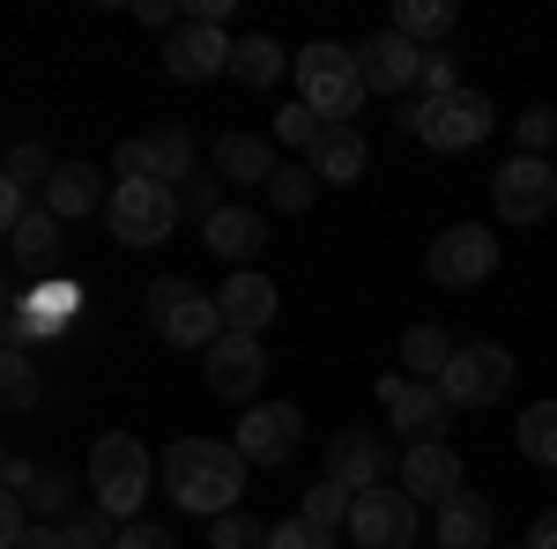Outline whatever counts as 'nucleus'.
<instances>
[{
  "instance_id": "a211bd4d",
  "label": "nucleus",
  "mask_w": 557,
  "mask_h": 549,
  "mask_svg": "<svg viewBox=\"0 0 557 549\" xmlns=\"http://www.w3.org/2000/svg\"><path fill=\"white\" fill-rule=\"evenodd\" d=\"M215 312H223V335H260V327L275 320V283L253 275V267H238V275L215 290Z\"/></svg>"
},
{
  "instance_id": "9d476101",
  "label": "nucleus",
  "mask_w": 557,
  "mask_h": 549,
  "mask_svg": "<svg viewBox=\"0 0 557 549\" xmlns=\"http://www.w3.org/2000/svg\"><path fill=\"white\" fill-rule=\"evenodd\" d=\"M431 283H446V290H475L491 267H498V238L483 230V223H454L438 246H431Z\"/></svg>"
},
{
  "instance_id": "bb28decb",
  "label": "nucleus",
  "mask_w": 557,
  "mask_h": 549,
  "mask_svg": "<svg viewBox=\"0 0 557 549\" xmlns=\"http://www.w3.org/2000/svg\"><path fill=\"white\" fill-rule=\"evenodd\" d=\"M283 60H290V52H283L275 38H238V45H231V75H238V83H253V89L275 83V75H283Z\"/></svg>"
},
{
  "instance_id": "603ef678",
  "label": "nucleus",
  "mask_w": 557,
  "mask_h": 549,
  "mask_svg": "<svg viewBox=\"0 0 557 549\" xmlns=\"http://www.w3.org/2000/svg\"><path fill=\"white\" fill-rule=\"evenodd\" d=\"M520 549H528V542H520Z\"/></svg>"
},
{
  "instance_id": "393cba45",
  "label": "nucleus",
  "mask_w": 557,
  "mask_h": 549,
  "mask_svg": "<svg viewBox=\"0 0 557 549\" xmlns=\"http://www.w3.org/2000/svg\"><path fill=\"white\" fill-rule=\"evenodd\" d=\"M454 364V341H446V327H409L401 335V379H424L438 386V372Z\"/></svg>"
},
{
  "instance_id": "c85d7f7f",
  "label": "nucleus",
  "mask_w": 557,
  "mask_h": 549,
  "mask_svg": "<svg viewBox=\"0 0 557 549\" xmlns=\"http://www.w3.org/2000/svg\"><path fill=\"white\" fill-rule=\"evenodd\" d=\"M38 401V372H30V349L0 341V409H30Z\"/></svg>"
},
{
  "instance_id": "3c124183",
  "label": "nucleus",
  "mask_w": 557,
  "mask_h": 549,
  "mask_svg": "<svg viewBox=\"0 0 557 549\" xmlns=\"http://www.w3.org/2000/svg\"><path fill=\"white\" fill-rule=\"evenodd\" d=\"M0 483H8V453H0Z\"/></svg>"
},
{
  "instance_id": "c756f323",
  "label": "nucleus",
  "mask_w": 557,
  "mask_h": 549,
  "mask_svg": "<svg viewBox=\"0 0 557 549\" xmlns=\"http://www.w3.org/2000/svg\"><path fill=\"white\" fill-rule=\"evenodd\" d=\"M394 30L417 45V38H446L454 30V0H401L394 8Z\"/></svg>"
},
{
  "instance_id": "9b49d317",
  "label": "nucleus",
  "mask_w": 557,
  "mask_h": 549,
  "mask_svg": "<svg viewBox=\"0 0 557 549\" xmlns=\"http://www.w3.org/2000/svg\"><path fill=\"white\" fill-rule=\"evenodd\" d=\"M491 201H498L506 223H543L550 201H557V171L543 157H513V164L491 178Z\"/></svg>"
},
{
  "instance_id": "79ce46f5",
  "label": "nucleus",
  "mask_w": 557,
  "mask_h": 549,
  "mask_svg": "<svg viewBox=\"0 0 557 549\" xmlns=\"http://www.w3.org/2000/svg\"><path fill=\"white\" fill-rule=\"evenodd\" d=\"M23 535H30V520H23V498H15V490L0 483V549H15Z\"/></svg>"
},
{
  "instance_id": "2f4dec72",
  "label": "nucleus",
  "mask_w": 557,
  "mask_h": 549,
  "mask_svg": "<svg viewBox=\"0 0 557 549\" xmlns=\"http://www.w3.org/2000/svg\"><path fill=\"white\" fill-rule=\"evenodd\" d=\"M520 453L543 461V467H557V401H535V409L520 416Z\"/></svg>"
},
{
  "instance_id": "f8f14e48",
  "label": "nucleus",
  "mask_w": 557,
  "mask_h": 549,
  "mask_svg": "<svg viewBox=\"0 0 557 549\" xmlns=\"http://www.w3.org/2000/svg\"><path fill=\"white\" fill-rule=\"evenodd\" d=\"M349 535H357V549H409L417 542V506L401 490H364L349 506Z\"/></svg>"
},
{
  "instance_id": "6ab92c4d",
  "label": "nucleus",
  "mask_w": 557,
  "mask_h": 549,
  "mask_svg": "<svg viewBox=\"0 0 557 549\" xmlns=\"http://www.w3.org/2000/svg\"><path fill=\"white\" fill-rule=\"evenodd\" d=\"M215 171L223 178H238V186H268L275 178V134H223L215 141Z\"/></svg>"
},
{
  "instance_id": "0eeeda50",
  "label": "nucleus",
  "mask_w": 557,
  "mask_h": 549,
  "mask_svg": "<svg viewBox=\"0 0 557 549\" xmlns=\"http://www.w3.org/2000/svg\"><path fill=\"white\" fill-rule=\"evenodd\" d=\"M506 386H513V357H506L498 341L454 349V364L438 372V394H446V409H483V401H498Z\"/></svg>"
},
{
  "instance_id": "ea45409f",
  "label": "nucleus",
  "mask_w": 557,
  "mask_h": 549,
  "mask_svg": "<svg viewBox=\"0 0 557 549\" xmlns=\"http://www.w3.org/2000/svg\"><path fill=\"white\" fill-rule=\"evenodd\" d=\"M557 141V112L550 104H535V112H520V157H543Z\"/></svg>"
},
{
  "instance_id": "ddd939ff",
  "label": "nucleus",
  "mask_w": 557,
  "mask_h": 549,
  "mask_svg": "<svg viewBox=\"0 0 557 549\" xmlns=\"http://www.w3.org/2000/svg\"><path fill=\"white\" fill-rule=\"evenodd\" d=\"M357 75H364V97H401V89L424 75V45H409L401 30H380V38L357 45Z\"/></svg>"
},
{
  "instance_id": "58836bf2",
  "label": "nucleus",
  "mask_w": 557,
  "mask_h": 549,
  "mask_svg": "<svg viewBox=\"0 0 557 549\" xmlns=\"http://www.w3.org/2000/svg\"><path fill=\"white\" fill-rule=\"evenodd\" d=\"M268 549H343V542L312 520H283V527H268Z\"/></svg>"
},
{
  "instance_id": "4be33fe9",
  "label": "nucleus",
  "mask_w": 557,
  "mask_h": 549,
  "mask_svg": "<svg viewBox=\"0 0 557 549\" xmlns=\"http://www.w3.org/2000/svg\"><path fill=\"white\" fill-rule=\"evenodd\" d=\"M201 238H209V253H223L231 267H246V260L268 246V230H260L253 209H215L209 223H201Z\"/></svg>"
},
{
  "instance_id": "a18cd8bd",
  "label": "nucleus",
  "mask_w": 557,
  "mask_h": 549,
  "mask_svg": "<svg viewBox=\"0 0 557 549\" xmlns=\"http://www.w3.org/2000/svg\"><path fill=\"white\" fill-rule=\"evenodd\" d=\"M112 549H178L172 535H164V527H149V520H127V527H120V542Z\"/></svg>"
},
{
  "instance_id": "5701e85b",
  "label": "nucleus",
  "mask_w": 557,
  "mask_h": 549,
  "mask_svg": "<svg viewBox=\"0 0 557 549\" xmlns=\"http://www.w3.org/2000/svg\"><path fill=\"white\" fill-rule=\"evenodd\" d=\"M483 542H491V498H475V490L446 498L438 506V549H483Z\"/></svg>"
},
{
  "instance_id": "7ed1b4c3",
  "label": "nucleus",
  "mask_w": 557,
  "mask_h": 549,
  "mask_svg": "<svg viewBox=\"0 0 557 549\" xmlns=\"http://www.w3.org/2000/svg\"><path fill=\"white\" fill-rule=\"evenodd\" d=\"M149 475H157V461L141 453V438H127V431H104L89 446V490H97V506L112 512V520H141Z\"/></svg>"
},
{
  "instance_id": "cd10ccee",
  "label": "nucleus",
  "mask_w": 557,
  "mask_h": 549,
  "mask_svg": "<svg viewBox=\"0 0 557 549\" xmlns=\"http://www.w3.org/2000/svg\"><path fill=\"white\" fill-rule=\"evenodd\" d=\"M149 149H157V186H186L194 178V134L186 127H164V134H149Z\"/></svg>"
},
{
  "instance_id": "39448f33",
  "label": "nucleus",
  "mask_w": 557,
  "mask_h": 549,
  "mask_svg": "<svg viewBox=\"0 0 557 549\" xmlns=\"http://www.w3.org/2000/svg\"><path fill=\"white\" fill-rule=\"evenodd\" d=\"M104 215H112V238L120 246H164L172 223H178V194L157 186V178H134V186H112Z\"/></svg>"
},
{
  "instance_id": "dca6fc26",
  "label": "nucleus",
  "mask_w": 557,
  "mask_h": 549,
  "mask_svg": "<svg viewBox=\"0 0 557 549\" xmlns=\"http://www.w3.org/2000/svg\"><path fill=\"white\" fill-rule=\"evenodd\" d=\"M201 372H209V386L223 394V401H253V394H260V372H268L260 335H223L209 357H201Z\"/></svg>"
},
{
  "instance_id": "72a5a7b5",
  "label": "nucleus",
  "mask_w": 557,
  "mask_h": 549,
  "mask_svg": "<svg viewBox=\"0 0 557 549\" xmlns=\"http://www.w3.org/2000/svg\"><path fill=\"white\" fill-rule=\"evenodd\" d=\"M75 506V483L60 475V467H30V483H23V512H67Z\"/></svg>"
},
{
  "instance_id": "c9c22d12",
  "label": "nucleus",
  "mask_w": 557,
  "mask_h": 549,
  "mask_svg": "<svg viewBox=\"0 0 557 549\" xmlns=\"http://www.w3.org/2000/svg\"><path fill=\"white\" fill-rule=\"evenodd\" d=\"M209 549H268V535H260L246 512H215L209 520Z\"/></svg>"
},
{
  "instance_id": "a19ab883",
  "label": "nucleus",
  "mask_w": 557,
  "mask_h": 549,
  "mask_svg": "<svg viewBox=\"0 0 557 549\" xmlns=\"http://www.w3.org/2000/svg\"><path fill=\"white\" fill-rule=\"evenodd\" d=\"M112 171H120V186L157 178V149H149V141H120V149H112Z\"/></svg>"
},
{
  "instance_id": "a878e982",
  "label": "nucleus",
  "mask_w": 557,
  "mask_h": 549,
  "mask_svg": "<svg viewBox=\"0 0 557 549\" xmlns=\"http://www.w3.org/2000/svg\"><path fill=\"white\" fill-rule=\"evenodd\" d=\"M8 238H15V253L30 260V267H52V260H60V215L52 209H23V223H15Z\"/></svg>"
},
{
  "instance_id": "473e14b6",
  "label": "nucleus",
  "mask_w": 557,
  "mask_h": 549,
  "mask_svg": "<svg viewBox=\"0 0 557 549\" xmlns=\"http://www.w3.org/2000/svg\"><path fill=\"white\" fill-rule=\"evenodd\" d=\"M312 194H320V178H312V164H283L275 178H268V201L283 215H305L312 209Z\"/></svg>"
},
{
  "instance_id": "f3484780",
  "label": "nucleus",
  "mask_w": 557,
  "mask_h": 549,
  "mask_svg": "<svg viewBox=\"0 0 557 549\" xmlns=\"http://www.w3.org/2000/svg\"><path fill=\"white\" fill-rule=\"evenodd\" d=\"M327 475L343 483L349 498H364V490H386L394 461H386V446L372 438V431H343V438L327 446Z\"/></svg>"
},
{
  "instance_id": "20e7f679",
  "label": "nucleus",
  "mask_w": 557,
  "mask_h": 549,
  "mask_svg": "<svg viewBox=\"0 0 557 549\" xmlns=\"http://www.w3.org/2000/svg\"><path fill=\"white\" fill-rule=\"evenodd\" d=\"M141 297H149V327L172 341V349H201V357H209L215 341H223V312H215V297H201L186 275H157Z\"/></svg>"
},
{
  "instance_id": "6e6552de",
  "label": "nucleus",
  "mask_w": 557,
  "mask_h": 549,
  "mask_svg": "<svg viewBox=\"0 0 557 549\" xmlns=\"http://www.w3.org/2000/svg\"><path fill=\"white\" fill-rule=\"evenodd\" d=\"M380 409L394 416V431H401L409 446H446V394H438V386L380 372Z\"/></svg>"
},
{
  "instance_id": "7c9ffc66",
  "label": "nucleus",
  "mask_w": 557,
  "mask_h": 549,
  "mask_svg": "<svg viewBox=\"0 0 557 549\" xmlns=\"http://www.w3.org/2000/svg\"><path fill=\"white\" fill-rule=\"evenodd\" d=\"M349 506H357V498H349L343 483H335V475H320V483L305 490L298 520H312V527H327V535H335V527H349Z\"/></svg>"
},
{
  "instance_id": "aec40b11",
  "label": "nucleus",
  "mask_w": 557,
  "mask_h": 549,
  "mask_svg": "<svg viewBox=\"0 0 557 549\" xmlns=\"http://www.w3.org/2000/svg\"><path fill=\"white\" fill-rule=\"evenodd\" d=\"M83 312V290H67V283H45V290H30L23 304H15V327H23V341H52L67 320Z\"/></svg>"
},
{
  "instance_id": "1a4fd4ad",
  "label": "nucleus",
  "mask_w": 557,
  "mask_h": 549,
  "mask_svg": "<svg viewBox=\"0 0 557 549\" xmlns=\"http://www.w3.org/2000/svg\"><path fill=\"white\" fill-rule=\"evenodd\" d=\"M298 438H305V409L298 401H260V409H246L238 416V461L246 467H275V461H290L298 453Z\"/></svg>"
},
{
  "instance_id": "8fccbe9b",
  "label": "nucleus",
  "mask_w": 557,
  "mask_h": 549,
  "mask_svg": "<svg viewBox=\"0 0 557 549\" xmlns=\"http://www.w3.org/2000/svg\"><path fill=\"white\" fill-rule=\"evenodd\" d=\"M15 320V290H8V275H0V327Z\"/></svg>"
},
{
  "instance_id": "de8ad7c7",
  "label": "nucleus",
  "mask_w": 557,
  "mask_h": 549,
  "mask_svg": "<svg viewBox=\"0 0 557 549\" xmlns=\"http://www.w3.org/2000/svg\"><path fill=\"white\" fill-rule=\"evenodd\" d=\"M15 549H75V542H67V527H30Z\"/></svg>"
},
{
  "instance_id": "412c9836",
  "label": "nucleus",
  "mask_w": 557,
  "mask_h": 549,
  "mask_svg": "<svg viewBox=\"0 0 557 549\" xmlns=\"http://www.w3.org/2000/svg\"><path fill=\"white\" fill-rule=\"evenodd\" d=\"M305 164H312L320 186H349V178H364V134H357V127H327L320 141H312Z\"/></svg>"
},
{
  "instance_id": "2eb2a0df",
  "label": "nucleus",
  "mask_w": 557,
  "mask_h": 549,
  "mask_svg": "<svg viewBox=\"0 0 557 549\" xmlns=\"http://www.w3.org/2000/svg\"><path fill=\"white\" fill-rule=\"evenodd\" d=\"M394 475H401V498H409V506H446V498H461V461H454V446H409Z\"/></svg>"
},
{
  "instance_id": "f257e3e1",
  "label": "nucleus",
  "mask_w": 557,
  "mask_h": 549,
  "mask_svg": "<svg viewBox=\"0 0 557 549\" xmlns=\"http://www.w3.org/2000/svg\"><path fill=\"white\" fill-rule=\"evenodd\" d=\"M164 475V490H172L178 512H238V490H246V461H238V446H215V438H178L172 453L157 461Z\"/></svg>"
},
{
  "instance_id": "c03bdc74",
  "label": "nucleus",
  "mask_w": 557,
  "mask_h": 549,
  "mask_svg": "<svg viewBox=\"0 0 557 549\" xmlns=\"http://www.w3.org/2000/svg\"><path fill=\"white\" fill-rule=\"evenodd\" d=\"M417 83L431 89V97H446V89H461V75H454V52H424V75Z\"/></svg>"
},
{
  "instance_id": "4468645a",
  "label": "nucleus",
  "mask_w": 557,
  "mask_h": 549,
  "mask_svg": "<svg viewBox=\"0 0 557 549\" xmlns=\"http://www.w3.org/2000/svg\"><path fill=\"white\" fill-rule=\"evenodd\" d=\"M164 67H172L178 83H209V75H223L231 67V38L215 30V23H178L172 38H164Z\"/></svg>"
},
{
  "instance_id": "09e8293b",
  "label": "nucleus",
  "mask_w": 557,
  "mask_h": 549,
  "mask_svg": "<svg viewBox=\"0 0 557 549\" xmlns=\"http://www.w3.org/2000/svg\"><path fill=\"white\" fill-rule=\"evenodd\" d=\"M528 549H557V512H543V520L528 527Z\"/></svg>"
},
{
  "instance_id": "f03ea898",
  "label": "nucleus",
  "mask_w": 557,
  "mask_h": 549,
  "mask_svg": "<svg viewBox=\"0 0 557 549\" xmlns=\"http://www.w3.org/2000/svg\"><path fill=\"white\" fill-rule=\"evenodd\" d=\"M298 104L320 127H349V112L364 104V75H357V52L349 45H305L298 52Z\"/></svg>"
},
{
  "instance_id": "423d86ee",
  "label": "nucleus",
  "mask_w": 557,
  "mask_h": 549,
  "mask_svg": "<svg viewBox=\"0 0 557 549\" xmlns=\"http://www.w3.org/2000/svg\"><path fill=\"white\" fill-rule=\"evenodd\" d=\"M409 127L424 134L431 149H475L491 134V97L483 89H446V97H424L409 112Z\"/></svg>"
},
{
  "instance_id": "49530a36",
  "label": "nucleus",
  "mask_w": 557,
  "mask_h": 549,
  "mask_svg": "<svg viewBox=\"0 0 557 549\" xmlns=\"http://www.w3.org/2000/svg\"><path fill=\"white\" fill-rule=\"evenodd\" d=\"M15 223H23V186L8 178V164H0V238H8Z\"/></svg>"
},
{
  "instance_id": "b1692460",
  "label": "nucleus",
  "mask_w": 557,
  "mask_h": 549,
  "mask_svg": "<svg viewBox=\"0 0 557 549\" xmlns=\"http://www.w3.org/2000/svg\"><path fill=\"white\" fill-rule=\"evenodd\" d=\"M45 209L60 215V223H67V215L104 209V186H97V171H89V164H60L52 178H45Z\"/></svg>"
},
{
  "instance_id": "f704fd0d",
  "label": "nucleus",
  "mask_w": 557,
  "mask_h": 549,
  "mask_svg": "<svg viewBox=\"0 0 557 549\" xmlns=\"http://www.w3.org/2000/svg\"><path fill=\"white\" fill-rule=\"evenodd\" d=\"M120 527H127V520H112L104 506H89V512L67 520V542H75V549H112V542H120Z\"/></svg>"
},
{
  "instance_id": "e433bc0d",
  "label": "nucleus",
  "mask_w": 557,
  "mask_h": 549,
  "mask_svg": "<svg viewBox=\"0 0 557 549\" xmlns=\"http://www.w3.org/2000/svg\"><path fill=\"white\" fill-rule=\"evenodd\" d=\"M52 149H45V141H15V157H8V178H15V186H45V178H52Z\"/></svg>"
},
{
  "instance_id": "4c0bfd02",
  "label": "nucleus",
  "mask_w": 557,
  "mask_h": 549,
  "mask_svg": "<svg viewBox=\"0 0 557 549\" xmlns=\"http://www.w3.org/2000/svg\"><path fill=\"white\" fill-rule=\"evenodd\" d=\"M320 120H312V112H305V104H283V112H275V141H290V149H305V157H312V141H320Z\"/></svg>"
},
{
  "instance_id": "37998d69",
  "label": "nucleus",
  "mask_w": 557,
  "mask_h": 549,
  "mask_svg": "<svg viewBox=\"0 0 557 549\" xmlns=\"http://www.w3.org/2000/svg\"><path fill=\"white\" fill-rule=\"evenodd\" d=\"M178 209H194V215H201V223H209V215L223 209V201H215V178H201V171H194V178L178 186Z\"/></svg>"
}]
</instances>
